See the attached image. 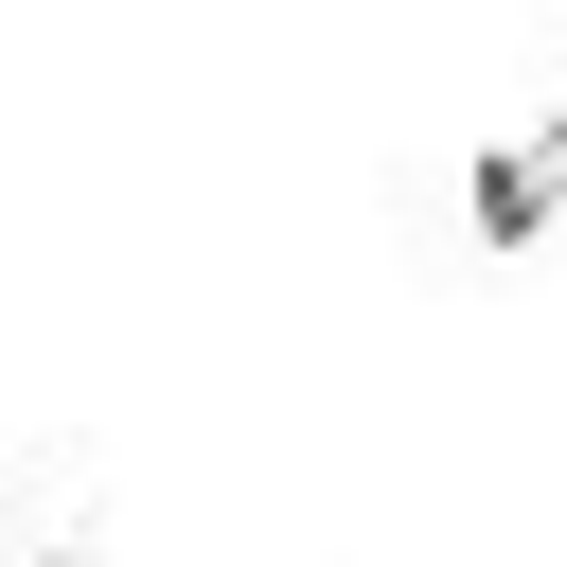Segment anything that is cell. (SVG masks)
I'll list each match as a JSON object with an SVG mask.
<instances>
[{"label": "cell", "instance_id": "6da1fadb", "mask_svg": "<svg viewBox=\"0 0 567 567\" xmlns=\"http://www.w3.org/2000/svg\"><path fill=\"white\" fill-rule=\"evenodd\" d=\"M549 213H567V106H549L532 142H496V159H478V248H532Z\"/></svg>", "mask_w": 567, "mask_h": 567}, {"label": "cell", "instance_id": "3957f363", "mask_svg": "<svg viewBox=\"0 0 567 567\" xmlns=\"http://www.w3.org/2000/svg\"><path fill=\"white\" fill-rule=\"evenodd\" d=\"M53 567H89V549H53Z\"/></svg>", "mask_w": 567, "mask_h": 567}, {"label": "cell", "instance_id": "7a4b0ae2", "mask_svg": "<svg viewBox=\"0 0 567 567\" xmlns=\"http://www.w3.org/2000/svg\"><path fill=\"white\" fill-rule=\"evenodd\" d=\"M0 514H18V461H0Z\"/></svg>", "mask_w": 567, "mask_h": 567}]
</instances>
